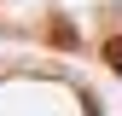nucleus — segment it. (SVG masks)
<instances>
[{"mask_svg":"<svg viewBox=\"0 0 122 116\" xmlns=\"http://www.w3.org/2000/svg\"><path fill=\"white\" fill-rule=\"evenodd\" d=\"M0 35L47 41L70 52H116L122 0H0Z\"/></svg>","mask_w":122,"mask_h":116,"instance_id":"nucleus-1","label":"nucleus"},{"mask_svg":"<svg viewBox=\"0 0 122 116\" xmlns=\"http://www.w3.org/2000/svg\"><path fill=\"white\" fill-rule=\"evenodd\" d=\"M41 87H47V81H41ZM12 93H18V76H0V116H23V110H29V99H12ZM35 99H41V93H35ZM35 116H93V99H87L81 87L58 81V93H52Z\"/></svg>","mask_w":122,"mask_h":116,"instance_id":"nucleus-2","label":"nucleus"}]
</instances>
